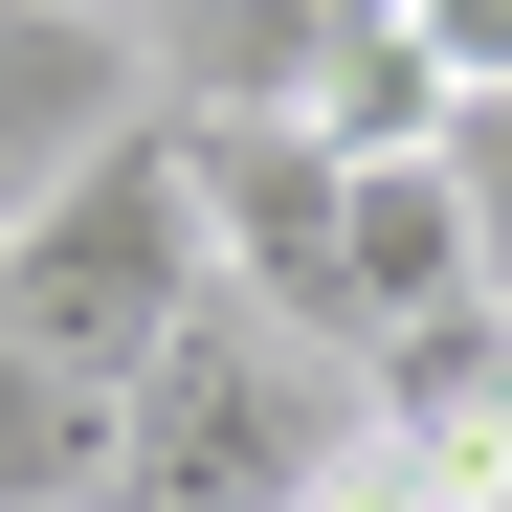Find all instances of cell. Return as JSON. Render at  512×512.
Masks as SVG:
<instances>
[{"label":"cell","mask_w":512,"mask_h":512,"mask_svg":"<svg viewBox=\"0 0 512 512\" xmlns=\"http://www.w3.org/2000/svg\"><path fill=\"white\" fill-rule=\"evenodd\" d=\"M112 423H134V401L45 379L23 334H0V512H112Z\"/></svg>","instance_id":"6"},{"label":"cell","mask_w":512,"mask_h":512,"mask_svg":"<svg viewBox=\"0 0 512 512\" xmlns=\"http://www.w3.org/2000/svg\"><path fill=\"white\" fill-rule=\"evenodd\" d=\"M90 134H134V45L112 23H0V223H23Z\"/></svg>","instance_id":"4"},{"label":"cell","mask_w":512,"mask_h":512,"mask_svg":"<svg viewBox=\"0 0 512 512\" xmlns=\"http://www.w3.org/2000/svg\"><path fill=\"white\" fill-rule=\"evenodd\" d=\"M179 156H201V245H223V290L268 312V334H312V357H357V290H334L357 179H334L290 112H179Z\"/></svg>","instance_id":"3"},{"label":"cell","mask_w":512,"mask_h":512,"mask_svg":"<svg viewBox=\"0 0 512 512\" xmlns=\"http://www.w3.org/2000/svg\"><path fill=\"white\" fill-rule=\"evenodd\" d=\"M334 468H357V357L268 334L245 290H223L179 357L134 379V423H112V512H312Z\"/></svg>","instance_id":"2"},{"label":"cell","mask_w":512,"mask_h":512,"mask_svg":"<svg viewBox=\"0 0 512 512\" xmlns=\"http://www.w3.org/2000/svg\"><path fill=\"white\" fill-rule=\"evenodd\" d=\"M334 45H357V0H201L179 23V112H312Z\"/></svg>","instance_id":"5"},{"label":"cell","mask_w":512,"mask_h":512,"mask_svg":"<svg viewBox=\"0 0 512 512\" xmlns=\"http://www.w3.org/2000/svg\"><path fill=\"white\" fill-rule=\"evenodd\" d=\"M490 512H512V490H490Z\"/></svg>","instance_id":"9"},{"label":"cell","mask_w":512,"mask_h":512,"mask_svg":"<svg viewBox=\"0 0 512 512\" xmlns=\"http://www.w3.org/2000/svg\"><path fill=\"white\" fill-rule=\"evenodd\" d=\"M446 179H468V268H490V312H512V90L446 112Z\"/></svg>","instance_id":"7"},{"label":"cell","mask_w":512,"mask_h":512,"mask_svg":"<svg viewBox=\"0 0 512 512\" xmlns=\"http://www.w3.org/2000/svg\"><path fill=\"white\" fill-rule=\"evenodd\" d=\"M401 45L446 67V112H490V90H512V0H401Z\"/></svg>","instance_id":"8"},{"label":"cell","mask_w":512,"mask_h":512,"mask_svg":"<svg viewBox=\"0 0 512 512\" xmlns=\"http://www.w3.org/2000/svg\"><path fill=\"white\" fill-rule=\"evenodd\" d=\"M201 312H223V245H201V156H179V112L90 134L23 223H0V334H23L45 379H90V401H134Z\"/></svg>","instance_id":"1"}]
</instances>
